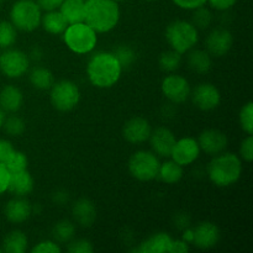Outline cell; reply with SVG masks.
Returning a JSON list of instances; mask_svg holds the SVG:
<instances>
[{"label":"cell","mask_w":253,"mask_h":253,"mask_svg":"<svg viewBox=\"0 0 253 253\" xmlns=\"http://www.w3.org/2000/svg\"><path fill=\"white\" fill-rule=\"evenodd\" d=\"M84 7V22H86L96 34L110 32L120 21V6L115 0H86Z\"/></svg>","instance_id":"obj_2"},{"label":"cell","mask_w":253,"mask_h":253,"mask_svg":"<svg viewBox=\"0 0 253 253\" xmlns=\"http://www.w3.org/2000/svg\"><path fill=\"white\" fill-rule=\"evenodd\" d=\"M53 202L58 205H63L68 202L69 195L66 190H57V192L53 193Z\"/></svg>","instance_id":"obj_47"},{"label":"cell","mask_w":253,"mask_h":253,"mask_svg":"<svg viewBox=\"0 0 253 253\" xmlns=\"http://www.w3.org/2000/svg\"><path fill=\"white\" fill-rule=\"evenodd\" d=\"M29 247L27 235L21 230H12L5 235L2 240V252L6 253H25Z\"/></svg>","instance_id":"obj_24"},{"label":"cell","mask_w":253,"mask_h":253,"mask_svg":"<svg viewBox=\"0 0 253 253\" xmlns=\"http://www.w3.org/2000/svg\"><path fill=\"white\" fill-rule=\"evenodd\" d=\"M160 165V158L156 153L140 150L132 153L128 160V172L140 182H151L157 178Z\"/></svg>","instance_id":"obj_8"},{"label":"cell","mask_w":253,"mask_h":253,"mask_svg":"<svg viewBox=\"0 0 253 253\" xmlns=\"http://www.w3.org/2000/svg\"><path fill=\"white\" fill-rule=\"evenodd\" d=\"M17 40V30L14 25L6 20L0 21V51L10 48Z\"/></svg>","instance_id":"obj_31"},{"label":"cell","mask_w":253,"mask_h":253,"mask_svg":"<svg viewBox=\"0 0 253 253\" xmlns=\"http://www.w3.org/2000/svg\"><path fill=\"white\" fill-rule=\"evenodd\" d=\"M58 10L63 15L68 25L84 22V19H85L84 2L79 0H63Z\"/></svg>","instance_id":"obj_25"},{"label":"cell","mask_w":253,"mask_h":253,"mask_svg":"<svg viewBox=\"0 0 253 253\" xmlns=\"http://www.w3.org/2000/svg\"><path fill=\"white\" fill-rule=\"evenodd\" d=\"M240 158L247 163H251L253 160V137L247 135L246 138L240 145Z\"/></svg>","instance_id":"obj_39"},{"label":"cell","mask_w":253,"mask_h":253,"mask_svg":"<svg viewBox=\"0 0 253 253\" xmlns=\"http://www.w3.org/2000/svg\"><path fill=\"white\" fill-rule=\"evenodd\" d=\"M22 103H24V94L20 88L12 84L2 86L0 90V108L4 110L5 114L17 113L21 109Z\"/></svg>","instance_id":"obj_22"},{"label":"cell","mask_w":253,"mask_h":253,"mask_svg":"<svg viewBox=\"0 0 253 253\" xmlns=\"http://www.w3.org/2000/svg\"><path fill=\"white\" fill-rule=\"evenodd\" d=\"M32 253H61L62 247L59 246L58 242L54 240H43L39 244L35 245L31 250Z\"/></svg>","instance_id":"obj_38"},{"label":"cell","mask_w":253,"mask_h":253,"mask_svg":"<svg viewBox=\"0 0 253 253\" xmlns=\"http://www.w3.org/2000/svg\"><path fill=\"white\" fill-rule=\"evenodd\" d=\"M161 90H162L165 98L173 105L187 101L192 93V88H190L188 79L175 73H169L163 78Z\"/></svg>","instance_id":"obj_10"},{"label":"cell","mask_w":253,"mask_h":253,"mask_svg":"<svg viewBox=\"0 0 253 253\" xmlns=\"http://www.w3.org/2000/svg\"><path fill=\"white\" fill-rule=\"evenodd\" d=\"M148 141L153 153H156L158 157L169 158L177 137L170 128L166 126H158L152 128Z\"/></svg>","instance_id":"obj_14"},{"label":"cell","mask_w":253,"mask_h":253,"mask_svg":"<svg viewBox=\"0 0 253 253\" xmlns=\"http://www.w3.org/2000/svg\"><path fill=\"white\" fill-rule=\"evenodd\" d=\"M151 131H152V127L147 119L135 116V118L128 119L124 124L123 136L127 142L132 143V145H140V143L148 141Z\"/></svg>","instance_id":"obj_17"},{"label":"cell","mask_w":253,"mask_h":253,"mask_svg":"<svg viewBox=\"0 0 253 253\" xmlns=\"http://www.w3.org/2000/svg\"><path fill=\"white\" fill-rule=\"evenodd\" d=\"M72 215L79 226L90 227L96 220V207L89 198H79L72 205Z\"/></svg>","instance_id":"obj_19"},{"label":"cell","mask_w":253,"mask_h":253,"mask_svg":"<svg viewBox=\"0 0 253 253\" xmlns=\"http://www.w3.org/2000/svg\"><path fill=\"white\" fill-rule=\"evenodd\" d=\"M15 148L12 146V143L9 140H4V138H0V162L5 163L7 161V158L11 156V153L14 152Z\"/></svg>","instance_id":"obj_43"},{"label":"cell","mask_w":253,"mask_h":253,"mask_svg":"<svg viewBox=\"0 0 253 253\" xmlns=\"http://www.w3.org/2000/svg\"><path fill=\"white\" fill-rule=\"evenodd\" d=\"M221 237L219 226L211 221H202L193 227V244L200 250H210L216 246Z\"/></svg>","instance_id":"obj_15"},{"label":"cell","mask_w":253,"mask_h":253,"mask_svg":"<svg viewBox=\"0 0 253 253\" xmlns=\"http://www.w3.org/2000/svg\"><path fill=\"white\" fill-rule=\"evenodd\" d=\"M190 251V245L182 239H173L170 242L168 253H188Z\"/></svg>","instance_id":"obj_44"},{"label":"cell","mask_w":253,"mask_h":253,"mask_svg":"<svg viewBox=\"0 0 253 253\" xmlns=\"http://www.w3.org/2000/svg\"><path fill=\"white\" fill-rule=\"evenodd\" d=\"M29 68L30 58L21 49L10 47L0 53V72L7 78H21L27 73Z\"/></svg>","instance_id":"obj_9"},{"label":"cell","mask_w":253,"mask_h":253,"mask_svg":"<svg viewBox=\"0 0 253 253\" xmlns=\"http://www.w3.org/2000/svg\"><path fill=\"white\" fill-rule=\"evenodd\" d=\"M29 58H32V59H37V61H39V59H41V58H42V51H41V49L39 48V47H37V46H35L34 48L31 49V52H30V56H29Z\"/></svg>","instance_id":"obj_49"},{"label":"cell","mask_w":253,"mask_h":253,"mask_svg":"<svg viewBox=\"0 0 253 253\" xmlns=\"http://www.w3.org/2000/svg\"><path fill=\"white\" fill-rule=\"evenodd\" d=\"M35 188V180L31 173L27 169L20 170V172L11 173L9 182V189L11 194L15 197H27L31 194Z\"/></svg>","instance_id":"obj_21"},{"label":"cell","mask_w":253,"mask_h":253,"mask_svg":"<svg viewBox=\"0 0 253 253\" xmlns=\"http://www.w3.org/2000/svg\"><path fill=\"white\" fill-rule=\"evenodd\" d=\"M62 36L69 51L76 54L91 53L98 43V34L86 22L68 25Z\"/></svg>","instance_id":"obj_5"},{"label":"cell","mask_w":253,"mask_h":253,"mask_svg":"<svg viewBox=\"0 0 253 253\" xmlns=\"http://www.w3.org/2000/svg\"><path fill=\"white\" fill-rule=\"evenodd\" d=\"M10 175H11V173L7 169L6 166L0 162V195L6 193L9 189Z\"/></svg>","instance_id":"obj_41"},{"label":"cell","mask_w":253,"mask_h":253,"mask_svg":"<svg viewBox=\"0 0 253 253\" xmlns=\"http://www.w3.org/2000/svg\"><path fill=\"white\" fill-rule=\"evenodd\" d=\"M174 225L177 226V229L184 230L187 227H190V216L187 212H180L174 216Z\"/></svg>","instance_id":"obj_46"},{"label":"cell","mask_w":253,"mask_h":253,"mask_svg":"<svg viewBox=\"0 0 253 253\" xmlns=\"http://www.w3.org/2000/svg\"><path fill=\"white\" fill-rule=\"evenodd\" d=\"M240 126L247 135L253 133V103L251 100L247 101L241 108L239 114Z\"/></svg>","instance_id":"obj_35"},{"label":"cell","mask_w":253,"mask_h":253,"mask_svg":"<svg viewBox=\"0 0 253 253\" xmlns=\"http://www.w3.org/2000/svg\"><path fill=\"white\" fill-rule=\"evenodd\" d=\"M40 26H42V29L48 34L58 36V35L63 34L68 24L63 15L59 12V10H53V11H46L44 14H42Z\"/></svg>","instance_id":"obj_26"},{"label":"cell","mask_w":253,"mask_h":253,"mask_svg":"<svg viewBox=\"0 0 253 253\" xmlns=\"http://www.w3.org/2000/svg\"><path fill=\"white\" fill-rule=\"evenodd\" d=\"M234 46V36L225 27L211 30L205 39V47L211 57H224Z\"/></svg>","instance_id":"obj_12"},{"label":"cell","mask_w":253,"mask_h":253,"mask_svg":"<svg viewBox=\"0 0 253 253\" xmlns=\"http://www.w3.org/2000/svg\"><path fill=\"white\" fill-rule=\"evenodd\" d=\"M4 215L11 224H22L32 215V204L26 197H15L5 205Z\"/></svg>","instance_id":"obj_18"},{"label":"cell","mask_w":253,"mask_h":253,"mask_svg":"<svg viewBox=\"0 0 253 253\" xmlns=\"http://www.w3.org/2000/svg\"><path fill=\"white\" fill-rule=\"evenodd\" d=\"M115 1H118V2H119V1H124V0H115Z\"/></svg>","instance_id":"obj_53"},{"label":"cell","mask_w":253,"mask_h":253,"mask_svg":"<svg viewBox=\"0 0 253 253\" xmlns=\"http://www.w3.org/2000/svg\"><path fill=\"white\" fill-rule=\"evenodd\" d=\"M36 2L40 6V9L42 10V12H46L58 10L63 0H36Z\"/></svg>","instance_id":"obj_45"},{"label":"cell","mask_w":253,"mask_h":253,"mask_svg":"<svg viewBox=\"0 0 253 253\" xmlns=\"http://www.w3.org/2000/svg\"><path fill=\"white\" fill-rule=\"evenodd\" d=\"M79 1H83V2H85V1H86V0H79Z\"/></svg>","instance_id":"obj_52"},{"label":"cell","mask_w":253,"mask_h":253,"mask_svg":"<svg viewBox=\"0 0 253 253\" xmlns=\"http://www.w3.org/2000/svg\"><path fill=\"white\" fill-rule=\"evenodd\" d=\"M200 147L197 138L183 137L175 141L174 147L170 153V160L177 162L182 167L194 163L200 156Z\"/></svg>","instance_id":"obj_13"},{"label":"cell","mask_w":253,"mask_h":253,"mask_svg":"<svg viewBox=\"0 0 253 253\" xmlns=\"http://www.w3.org/2000/svg\"><path fill=\"white\" fill-rule=\"evenodd\" d=\"M197 141L199 143L200 151L211 157L226 151L229 145L226 133L217 128H207L202 131Z\"/></svg>","instance_id":"obj_16"},{"label":"cell","mask_w":253,"mask_h":253,"mask_svg":"<svg viewBox=\"0 0 253 253\" xmlns=\"http://www.w3.org/2000/svg\"><path fill=\"white\" fill-rule=\"evenodd\" d=\"M173 237L167 232H156L143 240L133 252L137 253H168Z\"/></svg>","instance_id":"obj_20"},{"label":"cell","mask_w":253,"mask_h":253,"mask_svg":"<svg viewBox=\"0 0 253 253\" xmlns=\"http://www.w3.org/2000/svg\"><path fill=\"white\" fill-rule=\"evenodd\" d=\"M76 236V225L69 220H59L52 229V237L58 244H68Z\"/></svg>","instance_id":"obj_29"},{"label":"cell","mask_w":253,"mask_h":253,"mask_svg":"<svg viewBox=\"0 0 253 253\" xmlns=\"http://www.w3.org/2000/svg\"><path fill=\"white\" fill-rule=\"evenodd\" d=\"M2 1H4V0H0V4H1V2H2Z\"/></svg>","instance_id":"obj_54"},{"label":"cell","mask_w":253,"mask_h":253,"mask_svg":"<svg viewBox=\"0 0 253 253\" xmlns=\"http://www.w3.org/2000/svg\"><path fill=\"white\" fill-rule=\"evenodd\" d=\"M67 250L69 253H91L94 246L88 239H73L68 242Z\"/></svg>","instance_id":"obj_37"},{"label":"cell","mask_w":253,"mask_h":253,"mask_svg":"<svg viewBox=\"0 0 253 253\" xmlns=\"http://www.w3.org/2000/svg\"><path fill=\"white\" fill-rule=\"evenodd\" d=\"M212 20H214V15H212L211 10L208 9L205 5H203V6L197 7V9L193 10L190 22H192L198 30H205L212 24Z\"/></svg>","instance_id":"obj_33"},{"label":"cell","mask_w":253,"mask_h":253,"mask_svg":"<svg viewBox=\"0 0 253 253\" xmlns=\"http://www.w3.org/2000/svg\"><path fill=\"white\" fill-rule=\"evenodd\" d=\"M6 166L7 169L10 170V173L20 172V170L27 169V166H29V158L25 155L22 151L15 150L11 153L9 158H7L6 162L4 163Z\"/></svg>","instance_id":"obj_34"},{"label":"cell","mask_w":253,"mask_h":253,"mask_svg":"<svg viewBox=\"0 0 253 253\" xmlns=\"http://www.w3.org/2000/svg\"><path fill=\"white\" fill-rule=\"evenodd\" d=\"M172 1L174 2V5H177L179 9L193 11V10L197 9V7L207 5L208 0H172Z\"/></svg>","instance_id":"obj_40"},{"label":"cell","mask_w":253,"mask_h":253,"mask_svg":"<svg viewBox=\"0 0 253 253\" xmlns=\"http://www.w3.org/2000/svg\"><path fill=\"white\" fill-rule=\"evenodd\" d=\"M187 53V64L190 71L198 74H205L211 69L212 57L210 56L207 49L192 48Z\"/></svg>","instance_id":"obj_23"},{"label":"cell","mask_w":253,"mask_h":253,"mask_svg":"<svg viewBox=\"0 0 253 253\" xmlns=\"http://www.w3.org/2000/svg\"><path fill=\"white\" fill-rule=\"evenodd\" d=\"M146 1H156V0H146Z\"/></svg>","instance_id":"obj_51"},{"label":"cell","mask_w":253,"mask_h":253,"mask_svg":"<svg viewBox=\"0 0 253 253\" xmlns=\"http://www.w3.org/2000/svg\"><path fill=\"white\" fill-rule=\"evenodd\" d=\"M242 174V160L231 152H221L212 156L208 166L210 182L219 188H227L236 184Z\"/></svg>","instance_id":"obj_3"},{"label":"cell","mask_w":253,"mask_h":253,"mask_svg":"<svg viewBox=\"0 0 253 253\" xmlns=\"http://www.w3.org/2000/svg\"><path fill=\"white\" fill-rule=\"evenodd\" d=\"M1 252H2V250H1V249H0V253H1Z\"/></svg>","instance_id":"obj_55"},{"label":"cell","mask_w":253,"mask_h":253,"mask_svg":"<svg viewBox=\"0 0 253 253\" xmlns=\"http://www.w3.org/2000/svg\"><path fill=\"white\" fill-rule=\"evenodd\" d=\"M165 36L170 48L184 54L197 46L199 30L187 20H174L167 26Z\"/></svg>","instance_id":"obj_4"},{"label":"cell","mask_w":253,"mask_h":253,"mask_svg":"<svg viewBox=\"0 0 253 253\" xmlns=\"http://www.w3.org/2000/svg\"><path fill=\"white\" fill-rule=\"evenodd\" d=\"M49 101L56 110L68 113L76 109L81 101V90L78 85L69 79L54 82L49 89Z\"/></svg>","instance_id":"obj_7"},{"label":"cell","mask_w":253,"mask_h":253,"mask_svg":"<svg viewBox=\"0 0 253 253\" xmlns=\"http://www.w3.org/2000/svg\"><path fill=\"white\" fill-rule=\"evenodd\" d=\"M123 69L114 52L99 51L89 58L85 72L91 85L99 89H109L118 83Z\"/></svg>","instance_id":"obj_1"},{"label":"cell","mask_w":253,"mask_h":253,"mask_svg":"<svg viewBox=\"0 0 253 253\" xmlns=\"http://www.w3.org/2000/svg\"><path fill=\"white\" fill-rule=\"evenodd\" d=\"M237 0H208L207 4L210 5V7L217 11H227L231 9Z\"/></svg>","instance_id":"obj_42"},{"label":"cell","mask_w":253,"mask_h":253,"mask_svg":"<svg viewBox=\"0 0 253 253\" xmlns=\"http://www.w3.org/2000/svg\"><path fill=\"white\" fill-rule=\"evenodd\" d=\"M42 14L36 0H17L10 9V22L17 31L32 32L41 25Z\"/></svg>","instance_id":"obj_6"},{"label":"cell","mask_w":253,"mask_h":253,"mask_svg":"<svg viewBox=\"0 0 253 253\" xmlns=\"http://www.w3.org/2000/svg\"><path fill=\"white\" fill-rule=\"evenodd\" d=\"M114 54L118 58V61L120 62L121 67L123 68H128L133 64V62L136 61V52L132 47L127 46V44H121L118 48L114 51Z\"/></svg>","instance_id":"obj_36"},{"label":"cell","mask_w":253,"mask_h":253,"mask_svg":"<svg viewBox=\"0 0 253 253\" xmlns=\"http://www.w3.org/2000/svg\"><path fill=\"white\" fill-rule=\"evenodd\" d=\"M1 128H4V131L9 136L17 137V136H21L25 132V130H26V123H25V120L21 116L16 115V113H12L9 116H5V120Z\"/></svg>","instance_id":"obj_32"},{"label":"cell","mask_w":253,"mask_h":253,"mask_svg":"<svg viewBox=\"0 0 253 253\" xmlns=\"http://www.w3.org/2000/svg\"><path fill=\"white\" fill-rule=\"evenodd\" d=\"M30 83L39 90H49L54 83V76L46 67L37 66L31 69L29 74Z\"/></svg>","instance_id":"obj_28"},{"label":"cell","mask_w":253,"mask_h":253,"mask_svg":"<svg viewBox=\"0 0 253 253\" xmlns=\"http://www.w3.org/2000/svg\"><path fill=\"white\" fill-rule=\"evenodd\" d=\"M5 113H4V110H2L1 108H0V128L2 127V124H4V120H5Z\"/></svg>","instance_id":"obj_50"},{"label":"cell","mask_w":253,"mask_h":253,"mask_svg":"<svg viewBox=\"0 0 253 253\" xmlns=\"http://www.w3.org/2000/svg\"><path fill=\"white\" fill-rule=\"evenodd\" d=\"M193 104L199 110L211 111L221 103V93L212 83H200L190 93Z\"/></svg>","instance_id":"obj_11"},{"label":"cell","mask_w":253,"mask_h":253,"mask_svg":"<svg viewBox=\"0 0 253 253\" xmlns=\"http://www.w3.org/2000/svg\"><path fill=\"white\" fill-rule=\"evenodd\" d=\"M182 240H184L188 244H193V229L192 227H187V229L183 230L182 234Z\"/></svg>","instance_id":"obj_48"},{"label":"cell","mask_w":253,"mask_h":253,"mask_svg":"<svg viewBox=\"0 0 253 253\" xmlns=\"http://www.w3.org/2000/svg\"><path fill=\"white\" fill-rule=\"evenodd\" d=\"M182 61V54L170 48L161 53L160 58H158V64H160V68L166 73H174L180 67Z\"/></svg>","instance_id":"obj_30"},{"label":"cell","mask_w":253,"mask_h":253,"mask_svg":"<svg viewBox=\"0 0 253 253\" xmlns=\"http://www.w3.org/2000/svg\"><path fill=\"white\" fill-rule=\"evenodd\" d=\"M183 175H184V170L182 166L178 165L173 160H168L160 165L157 178H160L166 184H177L182 180Z\"/></svg>","instance_id":"obj_27"}]
</instances>
